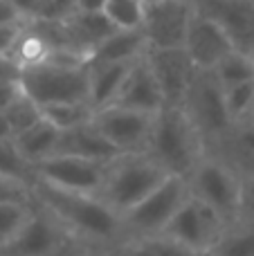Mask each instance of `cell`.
<instances>
[{
    "mask_svg": "<svg viewBox=\"0 0 254 256\" xmlns=\"http://www.w3.org/2000/svg\"><path fill=\"white\" fill-rule=\"evenodd\" d=\"M76 0H48V18H66L74 12Z\"/></svg>",
    "mask_w": 254,
    "mask_h": 256,
    "instance_id": "d590c367",
    "label": "cell"
},
{
    "mask_svg": "<svg viewBox=\"0 0 254 256\" xmlns=\"http://www.w3.org/2000/svg\"><path fill=\"white\" fill-rule=\"evenodd\" d=\"M238 218L254 220V173L246 176L241 182V214Z\"/></svg>",
    "mask_w": 254,
    "mask_h": 256,
    "instance_id": "836d02e7",
    "label": "cell"
},
{
    "mask_svg": "<svg viewBox=\"0 0 254 256\" xmlns=\"http://www.w3.org/2000/svg\"><path fill=\"white\" fill-rule=\"evenodd\" d=\"M0 140H12V128L7 124V117L0 110Z\"/></svg>",
    "mask_w": 254,
    "mask_h": 256,
    "instance_id": "ab89813d",
    "label": "cell"
},
{
    "mask_svg": "<svg viewBox=\"0 0 254 256\" xmlns=\"http://www.w3.org/2000/svg\"><path fill=\"white\" fill-rule=\"evenodd\" d=\"M104 4H106V0H76L74 9H79V12H104Z\"/></svg>",
    "mask_w": 254,
    "mask_h": 256,
    "instance_id": "f35d334b",
    "label": "cell"
},
{
    "mask_svg": "<svg viewBox=\"0 0 254 256\" xmlns=\"http://www.w3.org/2000/svg\"><path fill=\"white\" fill-rule=\"evenodd\" d=\"M58 128L52 124L50 120L40 117L34 126H30L27 130L18 132L12 137L16 150L20 153V158L25 160L30 166H34L36 162L50 158L56 148V140H58Z\"/></svg>",
    "mask_w": 254,
    "mask_h": 256,
    "instance_id": "44dd1931",
    "label": "cell"
},
{
    "mask_svg": "<svg viewBox=\"0 0 254 256\" xmlns=\"http://www.w3.org/2000/svg\"><path fill=\"white\" fill-rule=\"evenodd\" d=\"M20 74V68L7 54H0V79H18Z\"/></svg>",
    "mask_w": 254,
    "mask_h": 256,
    "instance_id": "74e56055",
    "label": "cell"
},
{
    "mask_svg": "<svg viewBox=\"0 0 254 256\" xmlns=\"http://www.w3.org/2000/svg\"><path fill=\"white\" fill-rule=\"evenodd\" d=\"M22 27H25V20L22 22H0V54H7L14 50L18 36H20Z\"/></svg>",
    "mask_w": 254,
    "mask_h": 256,
    "instance_id": "d6a6232c",
    "label": "cell"
},
{
    "mask_svg": "<svg viewBox=\"0 0 254 256\" xmlns=\"http://www.w3.org/2000/svg\"><path fill=\"white\" fill-rule=\"evenodd\" d=\"M144 240L148 243V248L153 250L156 256H202L200 252H196V250H192L189 245L180 243V240L171 238V236H166V234L148 236V238H144Z\"/></svg>",
    "mask_w": 254,
    "mask_h": 256,
    "instance_id": "f546056e",
    "label": "cell"
},
{
    "mask_svg": "<svg viewBox=\"0 0 254 256\" xmlns=\"http://www.w3.org/2000/svg\"><path fill=\"white\" fill-rule=\"evenodd\" d=\"M189 186L182 176H166L140 202L122 214V227L126 238H148L160 234L174 218L178 207L187 200ZM124 238V240H126Z\"/></svg>",
    "mask_w": 254,
    "mask_h": 256,
    "instance_id": "8992f818",
    "label": "cell"
},
{
    "mask_svg": "<svg viewBox=\"0 0 254 256\" xmlns=\"http://www.w3.org/2000/svg\"><path fill=\"white\" fill-rule=\"evenodd\" d=\"M92 248L76 238L48 209L36 204L25 227L12 243L0 250V256H76Z\"/></svg>",
    "mask_w": 254,
    "mask_h": 256,
    "instance_id": "277c9868",
    "label": "cell"
},
{
    "mask_svg": "<svg viewBox=\"0 0 254 256\" xmlns=\"http://www.w3.org/2000/svg\"><path fill=\"white\" fill-rule=\"evenodd\" d=\"M146 2H156V0H144V4H146Z\"/></svg>",
    "mask_w": 254,
    "mask_h": 256,
    "instance_id": "b9f144b4",
    "label": "cell"
},
{
    "mask_svg": "<svg viewBox=\"0 0 254 256\" xmlns=\"http://www.w3.org/2000/svg\"><path fill=\"white\" fill-rule=\"evenodd\" d=\"M130 63H88V102L94 110L112 104Z\"/></svg>",
    "mask_w": 254,
    "mask_h": 256,
    "instance_id": "ffe728a7",
    "label": "cell"
},
{
    "mask_svg": "<svg viewBox=\"0 0 254 256\" xmlns=\"http://www.w3.org/2000/svg\"><path fill=\"white\" fill-rule=\"evenodd\" d=\"M54 153H66V155H76V158L104 160V162H108L110 158L117 155V150L112 148V144L102 135V130L90 120V122H84V124H76L58 132Z\"/></svg>",
    "mask_w": 254,
    "mask_h": 256,
    "instance_id": "e0dca14e",
    "label": "cell"
},
{
    "mask_svg": "<svg viewBox=\"0 0 254 256\" xmlns=\"http://www.w3.org/2000/svg\"><path fill=\"white\" fill-rule=\"evenodd\" d=\"M43 117L50 120L58 130H66L76 124L90 122L94 115V108L90 106V102H58V104H48L40 106Z\"/></svg>",
    "mask_w": 254,
    "mask_h": 256,
    "instance_id": "d4e9b609",
    "label": "cell"
},
{
    "mask_svg": "<svg viewBox=\"0 0 254 256\" xmlns=\"http://www.w3.org/2000/svg\"><path fill=\"white\" fill-rule=\"evenodd\" d=\"M156 112L133 110L124 106H104L94 110L92 122L117 153H142L146 150Z\"/></svg>",
    "mask_w": 254,
    "mask_h": 256,
    "instance_id": "30bf717a",
    "label": "cell"
},
{
    "mask_svg": "<svg viewBox=\"0 0 254 256\" xmlns=\"http://www.w3.org/2000/svg\"><path fill=\"white\" fill-rule=\"evenodd\" d=\"M225 225L228 222L212 207H207L205 202H200L194 196H187V200L178 207V212L174 214V218L166 222V227L160 234H166L180 243L189 245L196 252L207 254L218 240Z\"/></svg>",
    "mask_w": 254,
    "mask_h": 256,
    "instance_id": "9c48e42d",
    "label": "cell"
},
{
    "mask_svg": "<svg viewBox=\"0 0 254 256\" xmlns=\"http://www.w3.org/2000/svg\"><path fill=\"white\" fill-rule=\"evenodd\" d=\"M34 207H36L34 198L0 202V250L18 236V232L25 227V222L34 214Z\"/></svg>",
    "mask_w": 254,
    "mask_h": 256,
    "instance_id": "cb8c5ba5",
    "label": "cell"
},
{
    "mask_svg": "<svg viewBox=\"0 0 254 256\" xmlns=\"http://www.w3.org/2000/svg\"><path fill=\"white\" fill-rule=\"evenodd\" d=\"M223 99L232 122L250 120L254 108V79L234 86H223Z\"/></svg>",
    "mask_w": 254,
    "mask_h": 256,
    "instance_id": "4316f807",
    "label": "cell"
},
{
    "mask_svg": "<svg viewBox=\"0 0 254 256\" xmlns=\"http://www.w3.org/2000/svg\"><path fill=\"white\" fill-rule=\"evenodd\" d=\"M182 48L198 70H212L230 50H234V45L216 22L194 14Z\"/></svg>",
    "mask_w": 254,
    "mask_h": 256,
    "instance_id": "9a60e30c",
    "label": "cell"
},
{
    "mask_svg": "<svg viewBox=\"0 0 254 256\" xmlns=\"http://www.w3.org/2000/svg\"><path fill=\"white\" fill-rule=\"evenodd\" d=\"M180 108L187 112L192 124L200 132L202 142H205V153L234 124L230 120L228 108H225L223 86L218 84L212 70H198L196 68Z\"/></svg>",
    "mask_w": 254,
    "mask_h": 256,
    "instance_id": "52a82bcc",
    "label": "cell"
},
{
    "mask_svg": "<svg viewBox=\"0 0 254 256\" xmlns=\"http://www.w3.org/2000/svg\"><path fill=\"white\" fill-rule=\"evenodd\" d=\"M146 36L142 27H130V30H120L106 36L97 48L90 52L88 63H122V61H135L146 52Z\"/></svg>",
    "mask_w": 254,
    "mask_h": 256,
    "instance_id": "d6986e66",
    "label": "cell"
},
{
    "mask_svg": "<svg viewBox=\"0 0 254 256\" xmlns=\"http://www.w3.org/2000/svg\"><path fill=\"white\" fill-rule=\"evenodd\" d=\"M207 155H214L228 166H232L241 178L254 173V122H234L230 130L207 148Z\"/></svg>",
    "mask_w": 254,
    "mask_h": 256,
    "instance_id": "2e32d148",
    "label": "cell"
},
{
    "mask_svg": "<svg viewBox=\"0 0 254 256\" xmlns=\"http://www.w3.org/2000/svg\"><path fill=\"white\" fill-rule=\"evenodd\" d=\"M0 173L25 180L27 184H32V180H34V171L20 158V153L16 150L12 140H0Z\"/></svg>",
    "mask_w": 254,
    "mask_h": 256,
    "instance_id": "f1b7e54d",
    "label": "cell"
},
{
    "mask_svg": "<svg viewBox=\"0 0 254 256\" xmlns=\"http://www.w3.org/2000/svg\"><path fill=\"white\" fill-rule=\"evenodd\" d=\"M189 196L212 207L225 222H232L241 214V182L243 178L214 155H202L187 178Z\"/></svg>",
    "mask_w": 254,
    "mask_h": 256,
    "instance_id": "5b68a950",
    "label": "cell"
},
{
    "mask_svg": "<svg viewBox=\"0 0 254 256\" xmlns=\"http://www.w3.org/2000/svg\"><path fill=\"white\" fill-rule=\"evenodd\" d=\"M104 256H156L144 238H126L112 250L104 252Z\"/></svg>",
    "mask_w": 254,
    "mask_h": 256,
    "instance_id": "1f68e13d",
    "label": "cell"
},
{
    "mask_svg": "<svg viewBox=\"0 0 254 256\" xmlns=\"http://www.w3.org/2000/svg\"><path fill=\"white\" fill-rule=\"evenodd\" d=\"M202 256H214V254H210V252H207V254H202Z\"/></svg>",
    "mask_w": 254,
    "mask_h": 256,
    "instance_id": "7bdbcfd3",
    "label": "cell"
},
{
    "mask_svg": "<svg viewBox=\"0 0 254 256\" xmlns=\"http://www.w3.org/2000/svg\"><path fill=\"white\" fill-rule=\"evenodd\" d=\"M214 76L218 79L220 86H234L241 81L254 79V56L250 52H241V50H230L214 68H212Z\"/></svg>",
    "mask_w": 254,
    "mask_h": 256,
    "instance_id": "603a6c76",
    "label": "cell"
},
{
    "mask_svg": "<svg viewBox=\"0 0 254 256\" xmlns=\"http://www.w3.org/2000/svg\"><path fill=\"white\" fill-rule=\"evenodd\" d=\"M252 56H254V50H252Z\"/></svg>",
    "mask_w": 254,
    "mask_h": 256,
    "instance_id": "ee69618b",
    "label": "cell"
},
{
    "mask_svg": "<svg viewBox=\"0 0 254 256\" xmlns=\"http://www.w3.org/2000/svg\"><path fill=\"white\" fill-rule=\"evenodd\" d=\"M192 16V0L146 2L142 25H140L146 36V45L148 48H182Z\"/></svg>",
    "mask_w": 254,
    "mask_h": 256,
    "instance_id": "8fae6325",
    "label": "cell"
},
{
    "mask_svg": "<svg viewBox=\"0 0 254 256\" xmlns=\"http://www.w3.org/2000/svg\"><path fill=\"white\" fill-rule=\"evenodd\" d=\"M106 164L104 160H88L76 158V155L54 153L50 158L40 160L32 166L34 180L48 182L58 189L81 191V194L97 196L99 186L106 176Z\"/></svg>",
    "mask_w": 254,
    "mask_h": 256,
    "instance_id": "ba28073f",
    "label": "cell"
},
{
    "mask_svg": "<svg viewBox=\"0 0 254 256\" xmlns=\"http://www.w3.org/2000/svg\"><path fill=\"white\" fill-rule=\"evenodd\" d=\"M30 186L34 202L48 209L88 248L108 252L126 238L122 216L97 196L58 189L40 180H32Z\"/></svg>",
    "mask_w": 254,
    "mask_h": 256,
    "instance_id": "6da1fadb",
    "label": "cell"
},
{
    "mask_svg": "<svg viewBox=\"0 0 254 256\" xmlns=\"http://www.w3.org/2000/svg\"><path fill=\"white\" fill-rule=\"evenodd\" d=\"M2 115L7 117V124L12 128V137H14V135H18V132L27 130L30 126H34L36 122L43 117V110H40V106L34 102V99L27 97L25 92H20L7 108H4Z\"/></svg>",
    "mask_w": 254,
    "mask_h": 256,
    "instance_id": "484cf974",
    "label": "cell"
},
{
    "mask_svg": "<svg viewBox=\"0 0 254 256\" xmlns=\"http://www.w3.org/2000/svg\"><path fill=\"white\" fill-rule=\"evenodd\" d=\"M146 61L164 94V106H180L196 66L184 48H146Z\"/></svg>",
    "mask_w": 254,
    "mask_h": 256,
    "instance_id": "4fadbf2b",
    "label": "cell"
},
{
    "mask_svg": "<svg viewBox=\"0 0 254 256\" xmlns=\"http://www.w3.org/2000/svg\"><path fill=\"white\" fill-rule=\"evenodd\" d=\"M112 106H124L144 112H158L160 108H164V94H162L160 84L148 66L146 54H142L130 63L128 72L112 99Z\"/></svg>",
    "mask_w": 254,
    "mask_h": 256,
    "instance_id": "5bb4252c",
    "label": "cell"
},
{
    "mask_svg": "<svg viewBox=\"0 0 254 256\" xmlns=\"http://www.w3.org/2000/svg\"><path fill=\"white\" fill-rule=\"evenodd\" d=\"M169 173L142 150V153H117L108 160L106 176L97 191V198H102L117 214H124L135 202L144 198L148 191H153Z\"/></svg>",
    "mask_w": 254,
    "mask_h": 256,
    "instance_id": "3957f363",
    "label": "cell"
},
{
    "mask_svg": "<svg viewBox=\"0 0 254 256\" xmlns=\"http://www.w3.org/2000/svg\"><path fill=\"white\" fill-rule=\"evenodd\" d=\"M76 256H104V252H94V250H88V252H81Z\"/></svg>",
    "mask_w": 254,
    "mask_h": 256,
    "instance_id": "60d3db41",
    "label": "cell"
},
{
    "mask_svg": "<svg viewBox=\"0 0 254 256\" xmlns=\"http://www.w3.org/2000/svg\"><path fill=\"white\" fill-rule=\"evenodd\" d=\"M214 256H254V220L236 218L228 222L210 250Z\"/></svg>",
    "mask_w": 254,
    "mask_h": 256,
    "instance_id": "7402d4cb",
    "label": "cell"
},
{
    "mask_svg": "<svg viewBox=\"0 0 254 256\" xmlns=\"http://www.w3.org/2000/svg\"><path fill=\"white\" fill-rule=\"evenodd\" d=\"M32 186L25 180H18L12 176H2L0 173V202H9V200H32Z\"/></svg>",
    "mask_w": 254,
    "mask_h": 256,
    "instance_id": "4dcf8cb0",
    "label": "cell"
},
{
    "mask_svg": "<svg viewBox=\"0 0 254 256\" xmlns=\"http://www.w3.org/2000/svg\"><path fill=\"white\" fill-rule=\"evenodd\" d=\"M61 20L68 32L70 45L79 54H84V56H90V52H92L110 32L117 30L104 12H79V9H74V12L68 14Z\"/></svg>",
    "mask_w": 254,
    "mask_h": 256,
    "instance_id": "ac0fdd59",
    "label": "cell"
},
{
    "mask_svg": "<svg viewBox=\"0 0 254 256\" xmlns=\"http://www.w3.org/2000/svg\"><path fill=\"white\" fill-rule=\"evenodd\" d=\"M25 18L20 16L18 7L12 0H0V22H22Z\"/></svg>",
    "mask_w": 254,
    "mask_h": 256,
    "instance_id": "8d00e7d4",
    "label": "cell"
},
{
    "mask_svg": "<svg viewBox=\"0 0 254 256\" xmlns=\"http://www.w3.org/2000/svg\"><path fill=\"white\" fill-rule=\"evenodd\" d=\"M194 14L210 18L232 40L234 50H254V0H192Z\"/></svg>",
    "mask_w": 254,
    "mask_h": 256,
    "instance_id": "7c38bea8",
    "label": "cell"
},
{
    "mask_svg": "<svg viewBox=\"0 0 254 256\" xmlns=\"http://www.w3.org/2000/svg\"><path fill=\"white\" fill-rule=\"evenodd\" d=\"M20 92L22 88L18 79H0V110H4Z\"/></svg>",
    "mask_w": 254,
    "mask_h": 256,
    "instance_id": "e575fe53",
    "label": "cell"
},
{
    "mask_svg": "<svg viewBox=\"0 0 254 256\" xmlns=\"http://www.w3.org/2000/svg\"><path fill=\"white\" fill-rule=\"evenodd\" d=\"M144 153L151 155L169 176L187 178L205 155V142L182 108L164 106L153 117Z\"/></svg>",
    "mask_w": 254,
    "mask_h": 256,
    "instance_id": "7a4b0ae2",
    "label": "cell"
},
{
    "mask_svg": "<svg viewBox=\"0 0 254 256\" xmlns=\"http://www.w3.org/2000/svg\"><path fill=\"white\" fill-rule=\"evenodd\" d=\"M104 14L120 30L140 27L144 16V0H106Z\"/></svg>",
    "mask_w": 254,
    "mask_h": 256,
    "instance_id": "83f0119b",
    "label": "cell"
}]
</instances>
